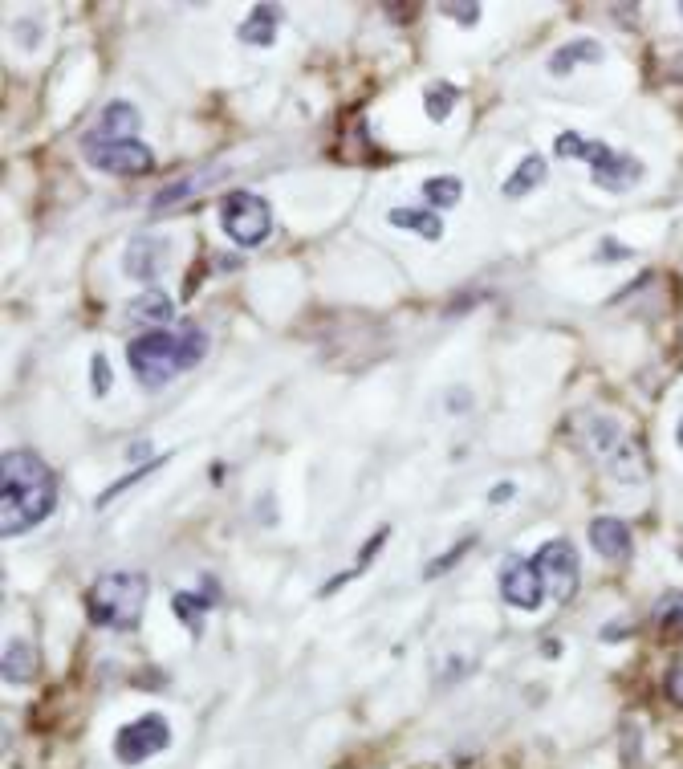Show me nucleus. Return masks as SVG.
<instances>
[{"mask_svg":"<svg viewBox=\"0 0 683 769\" xmlns=\"http://www.w3.org/2000/svg\"><path fill=\"white\" fill-rule=\"evenodd\" d=\"M37 672V652H33V643L29 639H13L5 647V680L9 684H29Z\"/></svg>","mask_w":683,"mask_h":769,"instance_id":"obj_17","label":"nucleus"},{"mask_svg":"<svg viewBox=\"0 0 683 769\" xmlns=\"http://www.w3.org/2000/svg\"><path fill=\"white\" fill-rule=\"evenodd\" d=\"M456 102H460V90L452 82H436L423 94V110H427V118H436V123H444V118L456 110Z\"/></svg>","mask_w":683,"mask_h":769,"instance_id":"obj_20","label":"nucleus"},{"mask_svg":"<svg viewBox=\"0 0 683 769\" xmlns=\"http://www.w3.org/2000/svg\"><path fill=\"white\" fill-rule=\"evenodd\" d=\"M131 456H135V460H139V456H151V444H135Z\"/></svg>","mask_w":683,"mask_h":769,"instance_id":"obj_35","label":"nucleus"},{"mask_svg":"<svg viewBox=\"0 0 683 769\" xmlns=\"http://www.w3.org/2000/svg\"><path fill=\"white\" fill-rule=\"evenodd\" d=\"M590 436H594V448H598V452H614V444H610V440H618V420L598 416V420L590 424Z\"/></svg>","mask_w":683,"mask_h":769,"instance_id":"obj_27","label":"nucleus"},{"mask_svg":"<svg viewBox=\"0 0 683 769\" xmlns=\"http://www.w3.org/2000/svg\"><path fill=\"white\" fill-rule=\"evenodd\" d=\"M196 188H200V175H188V180H179V184L163 188V192L151 200V208H155V212H163V208H171V204H179V200H188Z\"/></svg>","mask_w":683,"mask_h":769,"instance_id":"obj_23","label":"nucleus"},{"mask_svg":"<svg viewBox=\"0 0 683 769\" xmlns=\"http://www.w3.org/2000/svg\"><path fill=\"white\" fill-rule=\"evenodd\" d=\"M139 110L131 106V102H110L106 110H102V118H98V131H94V139H106V143H122V139H135L139 135Z\"/></svg>","mask_w":683,"mask_h":769,"instance_id":"obj_11","label":"nucleus"},{"mask_svg":"<svg viewBox=\"0 0 683 769\" xmlns=\"http://www.w3.org/2000/svg\"><path fill=\"white\" fill-rule=\"evenodd\" d=\"M509 497H513V485H509V481H505V485H496V489L488 493V501H509Z\"/></svg>","mask_w":683,"mask_h":769,"instance_id":"obj_34","label":"nucleus"},{"mask_svg":"<svg viewBox=\"0 0 683 769\" xmlns=\"http://www.w3.org/2000/svg\"><path fill=\"white\" fill-rule=\"evenodd\" d=\"M501 595H505V603L517 607V611H537V607H541L545 582H541L533 558H529V562H525V558H505V562H501Z\"/></svg>","mask_w":683,"mask_h":769,"instance_id":"obj_9","label":"nucleus"},{"mask_svg":"<svg viewBox=\"0 0 683 769\" xmlns=\"http://www.w3.org/2000/svg\"><path fill=\"white\" fill-rule=\"evenodd\" d=\"M204 334L196 326H183L179 334H167V330H151V334H139L131 346H127V363L131 371L139 375L143 387H167L179 371H188L204 359Z\"/></svg>","mask_w":683,"mask_h":769,"instance_id":"obj_2","label":"nucleus"},{"mask_svg":"<svg viewBox=\"0 0 683 769\" xmlns=\"http://www.w3.org/2000/svg\"><path fill=\"white\" fill-rule=\"evenodd\" d=\"M163 249H167V241H147V236H135L131 241V249H127V273L135 277V281H155L159 277V265H163Z\"/></svg>","mask_w":683,"mask_h":769,"instance_id":"obj_12","label":"nucleus"},{"mask_svg":"<svg viewBox=\"0 0 683 769\" xmlns=\"http://www.w3.org/2000/svg\"><path fill=\"white\" fill-rule=\"evenodd\" d=\"M277 21H281V13H277V9L257 5V9H253V17H248V21L236 29V37H240L244 45H273V41H277Z\"/></svg>","mask_w":683,"mask_h":769,"instance_id":"obj_16","label":"nucleus"},{"mask_svg":"<svg viewBox=\"0 0 683 769\" xmlns=\"http://www.w3.org/2000/svg\"><path fill=\"white\" fill-rule=\"evenodd\" d=\"M590 546H594L602 558H610V562L627 558V554H631V529H627V521H618V517H594V521H590Z\"/></svg>","mask_w":683,"mask_h":769,"instance_id":"obj_10","label":"nucleus"},{"mask_svg":"<svg viewBox=\"0 0 683 769\" xmlns=\"http://www.w3.org/2000/svg\"><path fill=\"white\" fill-rule=\"evenodd\" d=\"M586 163L594 167V184L606 188V192H631L639 188V180L647 175V167L635 159V155H623L606 143H590L586 147Z\"/></svg>","mask_w":683,"mask_h":769,"instance_id":"obj_8","label":"nucleus"},{"mask_svg":"<svg viewBox=\"0 0 683 769\" xmlns=\"http://www.w3.org/2000/svg\"><path fill=\"white\" fill-rule=\"evenodd\" d=\"M655 619L663 631H683V590H667L655 607Z\"/></svg>","mask_w":683,"mask_h":769,"instance_id":"obj_22","label":"nucleus"},{"mask_svg":"<svg viewBox=\"0 0 683 769\" xmlns=\"http://www.w3.org/2000/svg\"><path fill=\"white\" fill-rule=\"evenodd\" d=\"M582 62H602V45H598L594 37H578V41L562 45V49L549 57V70H553V74H570V70H578Z\"/></svg>","mask_w":683,"mask_h":769,"instance_id":"obj_13","label":"nucleus"},{"mask_svg":"<svg viewBox=\"0 0 683 769\" xmlns=\"http://www.w3.org/2000/svg\"><path fill=\"white\" fill-rule=\"evenodd\" d=\"M220 228L240 249H257L273 232V212L257 192H228L220 204Z\"/></svg>","mask_w":683,"mask_h":769,"instance_id":"obj_4","label":"nucleus"},{"mask_svg":"<svg viewBox=\"0 0 683 769\" xmlns=\"http://www.w3.org/2000/svg\"><path fill=\"white\" fill-rule=\"evenodd\" d=\"M586 139L582 135H574V131H566V135H557V143H553V151L562 155V159H586Z\"/></svg>","mask_w":683,"mask_h":769,"instance_id":"obj_28","label":"nucleus"},{"mask_svg":"<svg viewBox=\"0 0 683 769\" xmlns=\"http://www.w3.org/2000/svg\"><path fill=\"white\" fill-rule=\"evenodd\" d=\"M110 387V367H106V354H94V395H106Z\"/></svg>","mask_w":683,"mask_h":769,"instance_id":"obj_31","label":"nucleus"},{"mask_svg":"<svg viewBox=\"0 0 683 769\" xmlns=\"http://www.w3.org/2000/svg\"><path fill=\"white\" fill-rule=\"evenodd\" d=\"M131 310V318H151V322H167V318H175V306H171V298L163 289H147V293H139V298L127 306Z\"/></svg>","mask_w":683,"mask_h":769,"instance_id":"obj_18","label":"nucleus"},{"mask_svg":"<svg viewBox=\"0 0 683 769\" xmlns=\"http://www.w3.org/2000/svg\"><path fill=\"white\" fill-rule=\"evenodd\" d=\"M663 688H667V696L683 708V668H671V672H667V680H663Z\"/></svg>","mask_w":683,"mask_h":769,"instance_id":"obj_32","label":"nucleus"},{"mask_svg":"<svg viewBox=\"0 0 683 769\" xmlns=\"http://www.w3.org/2000/svg\"><path fill=\"white\" fill-rule=\"evenodd\" d=\"M383 542H387V529H379V534H375V538H370V542L362 546V554H358V566H366L370 558H375V554L383 550Z\"/></svg>","mask_w":683,"mask_h":769,"instance_id":"obj_33","label":"nucleus"},{"mask_svg":"<svg viewBox=\"0 0 683 769\" xmlns=\"http://www.w3.org/2000/svg\"><path fill=\"white\" fill-rule=\"evenodd\" d=\"M614 477H618V481H639V477H643V460L635 456L631 444L618 448V456H614Z\"/></svg>","mask_w":683,"mask_h":769,"instance_id":"obj_24","label":"nucleus"},{"mask_svg":"<svg viewBox=\"0 0 683 769\" xmlns=\"http://www.w3.org/2000/svg\"><path fill=\"white\" fill-rule=\"evenodd\" d=\"M57 505V477L53 468L29 452L13 448L0 456V534L17 538L41 525Z\"/></svg>","mask_w":683,"mask_h":769,"instance_id":"obj_1","label":"nucleus"},{"mask_svg":"<svg viewBox=\"0 0 683 769\" xmlns=\"http://www.w3.org/2000/svg\"><path fill=\"white\" fill-rule=\"evenodd\" d=\"M147 595H151V582L147 574L139 570H114V574H102L90 595H86V615L90 623L98 627H110V631H131L147 607Z\"/></svg>","mask_w":683,"mask_h":769,"instance_id":"obj_3","label":"nucleus"},{"mask_svg":"<svg viewBox=\"0 0 683 769\" xmlns=\"http://www.w3.org/2000/svg\"><path fill=\"white\" fill-rule=\"evenodd\" d=\"M448 17H456L460 25H476V17H480V5H440Z\"/></svg>","mask_w":683,"mask_h":769,"instance_id":"obj_30","label":"nucleus"},{"mask_svg":"<svg viewBox=\"0 0 683 769\" xmlns=\"http://www.w3.org/2000/svg\"><path fill=\"white\" fill-rule=\"evenodd\" d=\"M472 542H476V538H464V542H460V546H456L452 554H444L440 562H431V566H427V578H436V574H444V570H448V566H452V562H456V558H460V554H464V550H468Z\"/></svg>","mask_w":683,"mask_h":769,"instance_id":"obj_29","label":"nucleus"},{"mask_svg":"<svg viewBox=\"0 0 683 769\" xmlns=\"http://www.w3.org/2000/svg\"><path fill=\"white\" fill-rule=\"evenodd\" d=\"M545 175H549V167H545V159L541 155H525L521 163H517V171L505 180V196L509 200H521V196H529L537 184H545Z\"/></svg>","mask_w":683,"mask_h":769,"instance_id":"obj_15","label":"nucleus"},{"mask_svg":"<svg viewBox=\"0 0 683 769\" xmlns=\"http://www.w3.org/2000/svg\"><path fill=\"white\" fill-rule=\"evenodd\" d=\"M82 151H86V159H90L98 171H106V175H147V171L155 167V155H151V147H147V143H139V139L106 143V139H94V135H86Z\"/></svg>","mask_w":683,"mask_h":769,"instance_id":"obj_7","label":"nucleus"},{"mask_svg":"<svg viewBox=\"0 0 683 769\" xmlns=\"http://www.w3.org/2000/svg\"><path fill=\"white\" fill-rule=\"evenodd\" d=\"M635 257V249H627L623 241H614V236H602L598 241V253H594V261L598 265H614V261H631Z\"/></svg>","mask_w":683,"mask_h":769,"instance_id":"obj_26","label":"nucleus"},{"mask_svg":"<svg viewBox=\"0 0 683 769\" xmlns=\"http://www.w3.org/2000/svg\"><path fill=\"white\" fill-rule=\"evenodd\" d=\"M675 444L683 448V420H679V428H675Z\"/></svg>","mask_w":683,"mask_h":769,"instance_id":"obj_36","label":"nucleus"},{"mask_svg":"<svg viewBox=\"0 0 683 769\" xmlns=\"http://www.w3.org/2000/svg\"><path fill=\"white\" fill-rule=\"evenodd\" d=\"M159 464H163V456H159V460H151V464H147V468H135V472H127V477H122V481H114V485H110V489H106V493H102V497H98V505H110V501H114V497H118V493H127V489H131V485H139V481H143V477H151V472H155V468H159Z\"/></svg>","mask_w":683,"mask_h":769,"instance_id":"obj_25","label":"nucleus"},{"mask_svg":"<svg viewBox=\"0 0 683 769\" xmlns=\"http://www.w3.org/2000/svg\"><path fill=\"white\" fill-rule=\"evenodd\" d=\"M387 220L395 228H407V232H419L423 241H440L444 236V220L436 212H423V208H391Z\"/></svg>","mask_w":683,"mask_h":769,"instance_id":"obj_14","label":"nucleus"},{"mask_svg":"<svg viewBox=\"0 0 683 769\" xmlns=\"http://www.w3.org/2000/svg\"><path fill=\"white\" fill-rule=\"evenodd\" d=\"M167 745H171V725H167L159 713H147V717L122 725V729L114 733V757H118L122 765H143L147 757L163 753Z\"/></svg>","mask_w":683,"mask_h":769,"instance_id":"obj_5","label":"nucleus"},{"mask_svg":"<svg viewBox=\"0 0 683 769\" xmlns=\"http://www.w3.org/2000/svg\"><path fill=\"white\" fill-rule=\"evenodd\" d=\"M533 566H537V574H541V582H545V590L557 599V603H570L574 599V590H578V574H582V562H578V550L570 546V542H545L541 550H537V558H533Z\"/></svg>","mask_w":683,"mask_h":769,"instance_id":"obj_6","label":"nucleus"},{"mask_svg":"<svg viewBox=\"0 0 683 769\" xmlns=\"http://www.w3.org/2000/svg\"><path fill=\"white\" fill-rule=\"evenodd\" d=\"M423 196L431 208H456L460 196H464V184L456 180V175H431V180L423 184Z\"/></svg>","mask_w":683,"mask_h":769,"instance_id":"obj_19","label":"nucleus"},{"mask_svg":"<svg viewBox=\"0 0 683 769\" xmlns=\"http://www.w3.org/2000/svg\"><path fill=\"white\" fill-rule=\"evenodd\" d=\"M171 611H175V619H183L196 635H200V615L204 611H212V599L208 595H175L171 599Z\"/></svg>","mask_w":683,"mask_h":769,"instance_id":"obj_21","label":"nucleus"}]
</instances>
